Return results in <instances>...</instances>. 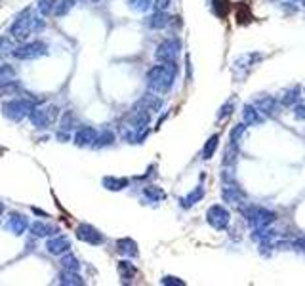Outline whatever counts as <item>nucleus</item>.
Wrapping results in <instances>:
<instances>
[{
  "mask_svg": "<svg viewBox=\"0 0 305 286\" xmlns=\"http://www.w3.org/2000/svg\"><path fill=\"white\" fill-rule=\"evenodd\" d=\"M175 73H177V65L175 61L170 63H160L155 65L147 71V86L151 92L155 94H164L170 88L174 86Z\"/></svg>",
  "mask_w": 305,
  "mask_h": 286,
  "instance_id": "nucleus-1",
  "label": "nucleus"
},
{
  "mask_svg": "<svg viewBox=\"0 0 305 286\" xmlns=\"http://www.w3.org/2000/svg\"><path fill=\"white\" fill-rule=\"evenodd\" d=\"M42 25H44L42 19L35 18L31 8H25L18 18H16V21L12 23V27H10V36L16 38V40H25L33 31L42 29Z\"/></svg>",
  "mask_w": 305,
  "mask_h": 286,
  "instance_id": "nucleus-2",
  "label": "nucleus"
},
{
  "mask_svg": "<svg viewBox=\"0 0 305 286\" xmlns=\"http://www.w3.org/2000/svg\"><path fill=\"white\" fill-rule=\"evenodd\" d=\"M238 210H240V214L246 219V223L250 227H254V229H267L277 219L275 212L263 208V206H254V204H248V202L244 206H240Z\"/></svg>",
  "mask_w": 305,
  "mask_h": 286,
  "instance_id": "nucleus-3",
  "label": "nucleus"
},
{
  "mask_svg": "<svg viewBox=\"0 0 305 286\" xmlns=\"http://www.w3.org/2000/svg\"><path fill=\"white\" fill-rule=\"evenodd\" d=\"M36 107V103L31 99V97H14V99H10L6 103L2 105V115L10 119V121H21V119H25L29 117V113L33 111Z\"/></svg>",
  "mask_w": 305,
  "mask_h": 286,
  "instance_id": "nucleus-4",
  "label": "nucleus"
},
{
  "mask_svg": "<svg viewBox=\"0 0 305 286\" xmlns=\"http://www.w3.org/2000/svg\"><path fill=\"white\" fill-rule=\"evenodd\" d=\"M57 107L55 105H50L48 109H40V107H35L31 113H29V121L33 122V126L38 128V130H44V128H48L52 122H55L57 119Z\"/></svg>",
  "mask_w": 305,
  "mask_h": 286,
  "instance_id": "nucleus-5",
  "label": "nucleus"
},
{
  "mask_svg": "<svg viewBox=\"0 0 305 286\" xmlns=\"http://www.w3.org/2000/svg\"><path fill=\"white\" fill-rule=\"evenodd\" d=\"M46 53H48V46L42 40H33V42H27L19 48H14L12 55L16 60H36V58L46 55Z\"/></svg>",
  "mask_w": 305,
  "mask_h": 286,
  "instance_id": "nucleus-6",
  "label": "nucleus"
},
{
  "mask_svg": "<svg viewBox=\"0 0 305 286\" xmlns=\"http://www.w3.org/2000/svg\"><path fill=\"white\" fill-rule=\"evenodd\" d=\"M181 50V42H179V38H166L162 42L157 46V50H155V58H157L160 63H170V61H175L177 58V53Z\"/></svg>",
  "mask_w": 305,
  "mask_h": 286,
  "instance_id": "nucleus-7",
  "label": "nucleus"
},
{
  "mask_svg": "<svg viewBox=\"0 0 305 286\" xmlns=\"http://www.w3.org/2000/svg\"><path fill=\"white\" fill-rule=\"evenodd\" d=\"M206 221H208L216 231H223V229L229 227L231 214H229V210H227L225 206L214 204V206H210V208L206 210Z\"/></svg>",
  "mask_w": 305,
  "mask_h": 286,
  "instance_id": "nucleus-8",
  "label": "nucleus"
},
{
  "mask_svg": "<svg viewBox=\"0 0 305 286\" xmlns=\"http://www.w3.org/2000/svg\"><path fill=\"white\" fill-rule=\"evenodd\" d=\"M221 199L223 202L227 204H231V206H236V208H240L246 204V193H244L236 183H225L223 185V189H221Z\"/></svg>",
  "mask_w": 305,
  "mask_h": 286,
  "instance_id": "nucleus-9",
  "label": "nucleus"
},
{
  "mask_svg": "<svg viewBox=\"0 0 305 286\" xmlns=\"http://www.w3.org/2000/svg\"><path fill=\"white\" fill-rule=\"evenodd\" d=\"M77 239L86 244H92V246L103 244L105 241L103 233H99L96 227L90 225V223H80V225L77 227Z\"/></svg>",
  "mask_w": 305,
  "mask_h": 286,
  "instance_id": "nucleus-10",
  "label": "nucleus"
},
{
  "mask_svg": "<svg viewBox=\"0 0 305 286\" xmlns=\"http://www.w3.org/2000/svg\"><path fill=\"white\" fill-rule=\"evenodd\" d=\"M254 105H256L265 117H273V115H277V111H279V99L273 97V95H267V94L260 95Z\"/></svg>",
  "mask_w": 305,
  "mask_h": 286,
  "instance_id": "nucleus-11",
  "label": "nucleus"
},
{
  "mask_svg": "<svg viewBox=\"0 0 305 286\" xmlns=\"http://www.w3.org/2000/svg\"><path fill=\"white\" fill-rule=\"evenodd\" d=\"M46 250L53 254V256H61V254H67L71 250V241L63 235H55L53 239H50L46 243Z\"/></svg>",
  "mask_w": 305,
  "mask_h": 286,
  "instance_id": "nucleus-12",
  "label": "nucleus"
},
{
  "mask_svg": "<svg viewBox=\"0 0 305 286\" xmlns=\"http://www.w3.org/2000/svg\"><path fill=\"white\" fill-rule=\"evenodd\" d=\"M97 134L99 132L96 128H92V126H82L77 130L75 134V143L79 145V147H88V145H94L97 139Z\"/></svg>",
  "mask_w": 305,
  "mask_h": 286,
  "instance_id": "nucleus-13",
  "label": "nucleus"
},
{
  "mask_svg": "<svg viewBox=\"0 0 305 286\" xmlns=\"http://www.w3.org/2000/svg\"><path fill=\"white\" fill-rule=\"evenodd\" d=\"M242 117H244L246 126H258V124H263V121H265V115H263L256 105H248V103L244 105Z\"/></svg>",
  "mask_w": 305,
  "mask_h": 286,
  "instance_id": "nucleus-14",
  "label": "nucleus"
},
{
  "mask_svg": "<svg viewBox=\"0 0 305 286\" xmlns=\"http://www.w3.org/2000/svg\"><path fill=\"white\" fill-rule=\"evenodd\" d=\"M29 231L31 235H35V237H55V235L59 233V229L55 225H50V223H44V221H33L31 225H29Z\"/></svg>",
  "mask_w": 305,
  "mask_h": 286,
  "instance_id": "nucleus-15",
  "label": "nucleus"
},
{
  "mask_svg": "<svg viewBox=\"0 0 305 286\" xmlns=\"http://www.w3.org/2000/svg\"><path fill=\"white\" fill-rule=\"evenodd\" d=\"M8 229L12 231L14 235H23L29 229V221H27L25 216H21V214H12L8 221Z\"/></svg>",
  "mask_w": 305,
  "mask_h": 286,
  "instance_id": "nucleus-16",
  "label": "nucleus"
},
{
  "mask_svg": "<svg viewBox=\"0 0 305 286\" xmlns=\"http://www.w3.org/2000/svg\"><path fill=\"white\" fill-rule=\"evenodd\" d=\"M138 105L143 107V109H147L149 113H158V109L162 107V99L157 97L155 94H145L141 97V101Z\"/></svg>",
  "mask_w": 305,
  "mask_h": 286,
  "instance_id": "nucleus-17",
  "label": "nucleus"
},
{
  "mask_svg": "<svg viewBox=\"0 0 305 286\" xmlns=\"http://www.w3.org/2000/svg\"><path fill=\"white\" fill-rule=\"evenodd\" d=\"M170 16L166 14V12H157L155 10V14L151 16V18H147V25L151 27V29H164L166 25H170Z\"/></svg>",
  "mask_w": 305,
  "mask_h": 286,
  "instance_id": "nucleus-18",
  "label": "nucleus"
},
{
  "mask_svg": "<svg viewBox=\"0 0 305 286\" xmlns=\"http://www.w3.org/2000/svg\"><path fill=\"white\" fill-rule=\"evenodd\" d=\"M21 92V84L18 80H6V82H0V97H16Z\"/></svg>",
  "mask_w": 305,
  "mask_h": 286,
  "instance_id": "nucleus-19",
  "label": "nucleus"
},
{
  "mask_svg": "<svg viewBox=\"0 0 305 286\" xmlns=\"http://www.w3.org/2000/svg\"><path fill=\"white\" fill-rule=\"evenodd\" d=\"M202 197H204V187L199 185V187H195V191H191L187 197H183L179 202H181V208H191L193 204H197V202H201Z\"/></svg>",
  "mask_w": 305,
  "mask_h": 286,
  "instance_id": "nucleus-20",
  "label": "nucleus"
},
{
  "mask_svg": "<svg viewBox=\"0 0 305 286\" xmlns=\"http://www.w3.org/2000/svg\"><path fill=\"white\" fill-rule=\"evenodd\" d=\"M61 284H71V286H77V284H84V280L80 277L77 271H67V269H63L59 273V277H57Z\"/></svg>",
  "mask_w": 305,
  "mask_h": 286,
  "instance_id": "nucleus-21",
  "label": "nucleus"
},
{
  "mask_svg": "<svg viewBox=\"0 0 305 286\" xmlns=\"http://www.w3.org/2000/svg\"><path fill=\"white\" fill-rule=\"evenodd\" d=\"M116 250L124 254V256H138V244L134 243L132 239H120V241H116Z\"/></svg>",
  "mask_w": 305,
  "mask_h": 286,
  "instance_id": "nucleus-22",
  "label": "nucleus"
},
{
  "mask_svg": "<svg viewBox=\"0 0 305 286\" xmlns=\"http://www.w3.org/2000/svg\"><path fill=\"white\" fill-rule=\"evenodd\" d=\"M128 180L126 178H114V176H107L103 178V187L109 191H122L124 187H128Z\"/></svg>",
  "mask_w": 305,
  "mask_h": 286,
  "instance_id": "nucleus-23",
  "label": "nucleus"
},
{
  "mask_svg": "<svg viewBox=\"0 0 305 286\" xmlns=\"http://www.w3.org/2000/svg\"><path fill=\"white\" fill-rule=\"evenodd\" d=\"M118 275H120L124 280H132V278L138 275V269H136V265H134L132 261L122 260L118 261Z\"/></svg>",
  "mask_w": 305,
  "mask_h": 286,
  "instance_id": "nucleus-24",
  "label": "nucleus"
},
{
  "mask_svg": "<svg viewBox=\"0 0 305 286\" xmlns=\"http://www.w3.org/2000/svg\"><path fill=\"white\" fill-rule=\"evenodd\" d=\"M218 143H219V136L218 134H214V136L206 141V145L202 147V158H204V160H210V158L214 156L216 149H218Z\"/></svg>",
  "mask_w": 305,
  "mask_h": 286,
  "instance_id": "nucleus-25",
  "label": "nucleus"
},
{
  "mask_svg": "<svg viewBox=\"0 0 305 286\" xmlns=\"http://www.w3.org/2000/svg\"><path fill=\"white\" fill-rule=\"evenodd\" d=\"M299 101V88H292V90H288L286 94L280 97V105L282 107H294V105Z\"/></svg>",
  "mask_w": 305,
  "mask_h": 286,
  "instance_id": "nucleus-26",
  "label": "nucleus"
},
{
  "mask_svg": "<svg viewBox=\"0 0 305 286\" xmlns=\"http://www.w3.org/2000/svg\"><path fill=\"white\" fill-rule=\"evenodd\" d=\"M210 2H212L214 14L221 19L225 18L227 14H229V10H231V6H229V2H227V0H210Z\"/></svg>",
  "mask_w": 305,
  "mask_h": 286,
  "instance_id": "nucleus-27",
  "label": "nucleus"
},
{
  "mask_svg": "<svg viewBox=\"0 0 305 286\" xmlns=\"http://www.w3.org/2000/svg\"><path fill=\"white\" fill-rule=\"evenodd\" d=\"M61 267L67 269V271H79L80 269V261L73 256V254H65L61 258Z\"/></svg>",
  "mask_w": 305,
  "mask_h": 286,
  "instance_id": "nucleus-28",
  "label": "nucleus"
},
{
  "mask_svg": "<svg viewBox=\"0 0 305 286\" xmlns=\"http://www.w3.org/2000/svg\"><path fill=\"white\" fill-rule=\"evenodd\" d=\"M77 126V117L73 111H65V115L61 117V130L67 132V130H73Z\"/></svg>",
  "mask_w": 305,
  "mask_h": 286,
  "instance_id": "nucleus-29",
  "label": "nucleus"
},
{
  "mask_svg": "<svg viewBox=\"0 0 305 286\" xmlns=\"http://www.w3.org/2000/svg\"><path fill=\"white\" fill-rule=\"evenodd\" d=\"M114 141V134L111 130H103L101 134H97V139L94 143V147H105V145H111Z\"/></svg>",
  "mask_w": 305,
  "mask_h": 286,
  "instance_id": "nucleus-30",
  "label": "nucleus"
},
{
  "mask_svg": "<svg viewBox=\"0 0 305 286\" xmlns=\"http://www.w3.org/2000/svg\"><path fill=\"white\" fill-rule=\"evenodd\" d=\"M55 6H57V0H38V12L42 16H50Z\"/></svg>",
  "mask_w": 305,
  "mask_h": 286,
  "instance_id": "nucleus-31",
  "label": "nucleus"
},
{
  "mask_svg": "<svg viewBox=\"0 0 305 286\" xmlns=\"http://www.w3.org/2000/svg\"><path fill=\"white\" fill-rule=\"evenodd\" d=\"M16 77V69L14 67H10V65H0V82H6V80H12V78Z\"/></svg>",
  "mask_w": 305,
  "mask_h": 286,
  "instance_id": "nucleus-32",
  "label": "nucleus"
},
{
  "mask_svg": "<svg viewBox=\"0 0 305 286\" xmlns=\"http://www.w3.org/2000/svg\"><path fill=\"white\" fill-rule=\"evenodd\" d=\"M244 132H246V122H240V124H236L235 128L231 130V134H229V138H231V141H235V143H238V139L244 136Z\"/></svg>",
  "mask_w": 305,
  "mask_h": 286,
  "instance_id": "nucleus-33",
  "label": "nucleus"
},
{
  "mask_svg": "<svg viewBox=\"0 0 305 286\" xmlns=\"http://www.w3.org/2000/svg\"><path fill=\"white\" fill-rule=\"evenodd\" d=\"M233 111H235V101H227L225 105H221V109L218 111V121L227 119L229 115H233Z\"/></svg>",
  "mask_w": 305,
  "mask_h": 286,
  "instance_id": "nucleus-34",
  "label": "nucleus"
},
{
  "mask_svg": "<svg viewBox=\"0 0 305 286\" xmlns=\"http://www.w3.org/2000/svg\"><path fill=\"white\" fill-rule=\"evenodd\" d=\"M145 197H149V199L153 200V202H157V200L164 199V193L158 189V187H145Z\"/></svg>",
  "mask_w": 305,
  "mask_h": 286,
  "instance_id": "nucleus-35",
  "label": "nucleus"
},
{
  "mask_svg": "<svg viewBox=\"0 0 305 286\" xmlns=\"http://www.w3.org/2000/svg\"><path fill=\"white\" fill-rule=\"evenodd\" d=\"M128 4H130V8L134 12H145L151 6V0H130Z\"/></svg>",
  "mask_w": 305,
  "mask_h": 286,
  "instance_id": "nucleus-36",
  "label": "nucleus"
},
{
  "mask_svg": "<svg viewBox=\"0 0 305 286\" xmlns=\"http://www.w3.org/2000/svg\"><path fill=\"white\" fill-rule=\"evenodd\" d=\"M160 282H162V284H168V286H170V284H174V286H183V284H185V280H181V278H177V277H170V275L162 278Z\"/></svg>",
  "mask_w": 305,
  "mask_h": 286,
  "instance_id": "nucleus-37",
  "label": "nucleus"
},
{
  "mask_svg": "<svg viewBox=\"0 0 305 286\" xmlns=\"http://www.w3.org/2000/svg\"><path fill=\"white\" fill-rule=\"evenodd\" d=\"M170 2H172V0H155V2H153V8L157 10V12H164V10L170 6Z\"/></svg>",
  "mask_w": 305,
  "mask_h": 286,
  "instance_id": "nucleus-38",
  "label": "nucleus"
},
{
  "mask_svg": "<svg viewBox=\"0 0 305 286\" xmlns=\"http://www.w3.org/2000/svg\"><path fill=\"white\" fill-rule=\"evenodd\" d=\"M294 119L305 121V105H296V107H294Z\"/></svg>",
  "mask_w": 305,
  "mask_h": 286,
  "instance_id": "nucleus-39",
  "label": "nucleus"
},
{
  "mask_svg": "<svg viewBox=\"0 0 305 286\" xmlns=\"http://www.w3.org/2000/svg\"><path fill=\"white\" fill-rule=\"evenodd\" d=\"M292 248H297V250H301V252H305V237H299V239H296L294 243L290 244Z\"/></svg>",
  "mask_w": 305,
  "mask_h": 286,
  "instance_id": "nucleus-40",
  "label": "nucleus"
},
{
  "mask_svg": "<svg viewBox=\"0 0 305 286\" xmlns=\"http://www.w3.org/2000/svg\"><path fill=\"white\" fill-rule=\"evenodd\" d=\"M2 212H4V204H2V202H0V214H2Z\"/></svg>",
  "mask_w": 305,
  "mask_h": 286,
  "instance_id": "nucleus-41",
  "label": "nucleus"
},
{
  "mask_svg": "<svg viewBox=\"0 0 305 286\" xmlns=\"http://www.w3.org/2000/svg\"><path fill=\"white\" fill-rule=\"evenodd\" d=\"M92 2H99V0H92Z\"/></svg>",
  "mask_w": 305,
  "mask_h": 286,
  "instance_id": "nucleus-42",
  "label": "nucleus"
},
{
  "mask_svg": "<svg viewBox=\"0 0 305 286\" xmlns=\"http://www.w3.org/2000/svg\"><path fill=\"white\" fill-rule=\"evenodd\" d=\"M301 2H303V6H305V0H301Z\"/></svg>",
  "mask_w": 305,
  "mask_h": 286,
  "instance_id": "nucleus-43",
  "label": "nucleus"
}]
</instances>
